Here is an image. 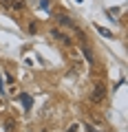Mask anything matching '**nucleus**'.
Returning <instances> with one entry per match:
<instances>
[{"mask_svg":"<svg viewBox=\"0 0 128 132\" xmlns=\"http://www.w3.org/2000/svg\"><path fill=\"white\" fill-rule=\"evenodd\" d=\"M104 99H106V86L102 84V81H97L95 88H93V93H91V101H93V104H102Z\"/></svg>","mask_w":128,"mask_h":132,"instance_id":"f257e3e1","label":"nucleus"},{"mask_svg":"<svg viewBox=\"0 0 128 132\" xmlns=\"http://www.w3.org/2000/svg\"><path fill=\"white\" fill-rule=\"evenodd\" d=\"M55 20H57V22L62 24V27H69V29H71V31H77V29H80V27H77V24L73 22L71 18H66V15H64V13H57V15H55Z\"/></svg>","mask_w":128,"mask_h":132,"instance_id":"f03ea898","label":"nucleus"},{"mask_svg":"<svg viewBox=\"0 0 128 132\" xmlns=\"http://www.w3.org/2000/svg\"><path fill=\"white\" fill-rule=\"evenodd\" d=\"M18 101L22 104V108L24 110H31V106H33V99H31V95H27V93H22L18 97Z\"/></svg>","mask_w":128,"mask_h":132,"instance_id":"7ed1b4c3","label":"nucleus"},{"mask_svg":"<svg viewBox=\"0 0 128 132\" xmlns=\"http://www.w3.org/2000/svg\"><path fill=\"white\" fill-rule=\"evenodd\" d=\"M51 35L55 40H60L62 44H71V40H69V35H64V33H62V29H51Z\"/></svg>","mask_w":128,"mask_h":132,"instance_id":"20e7f679","label":"nucleus"},{"mask_svg":"<svg viewBox=\"0 0 128 132\" xmlns=\"http://www.w3.org/2000/svg\"><path fill=\"white\" fill-rule=\"evenodd\" d=\"M82 53H84V57L88 60V64H95V55H93V51H91V46H82Z\"/></svg>","mask_w":128,"mask_h":132,"instance_id":"39448f33","label":"nucleus"},{"mask_svg":"<svg viewBox=\"0 0 128 132\" xmlns=\"http://www.w3.org/2000/svg\"><path fill=\"white\" fill-rule=\"evenodd\" d=\"M97 33L104 35V38H113V31H108V29H104V27H97Z\"/></svg>","mask_w":128,"mask_h":132,"instance_id":"423d86ee","label":"nucleus"},{"mask_svg":"<svg viewBox=\"0 0 128 132\" xmlns=\"http://www.w3.org/2000/svg\"><path fill=\"white\" fill-rule=\"evenodd\" d=\"M13 128H16L13 119H7V121H5V132H13Z\"/></svg>","mask_w":128,"mask_h":132,"instance_id":"0eeeda50","label":"nucleus"},{"mask_svg":"<svg viewBox=\"0 0 128 132\" xmlns=\"http://www.w3.org/2000/svg\"><path fill=\"white\" fill-rule=\"evenodd\" d=\"M66 132H80V126H77V123H71V126L66 128Z\"/></svg>","mask_w":128,"mask_h":132,"instance_id":"6e6552de","label":"nucleus"},{"mask_svg":"<svg viewBox=\"0 0 128 132\" xmlns=\"http://www.w3.org/2000/svg\"><path fill=\"white\" fill-rule=\"evenodd\" d=\"M29 33H31V35H33V33H38V24H35V22L29 24Z\"/></svg>","mask_w":128,"mask_h":132,"instance_id":"1a4fd4ad","label":"nucleus"},{"mask_svg":"<svg viewBox=\"0 0 128 132\" xmlns=\"http://www.w3.org/2000/svg\"><path fill=\"white\" fill-rule=\"evenodd\" d=\"M0 95H5V86H2V75H0Z\"/></svg>","mask_w":128,"mask_h":132,"instance_id":"9d476101","label":"nucleus"},{"mask_svg":"<svg viewBox=\"0 0 128 132\" xmlns=\"http://www.w3.org/2000/svg\"><path fill=\"white\" fill-rule=\"evenodd\" d=\"M86 130H88V132H100V130H95L93 126H86Z\"/></svg>","mask_w":128,"mask_h":132,"instance_id":"9b49d317","label":"nucleus"}]
</instances>
